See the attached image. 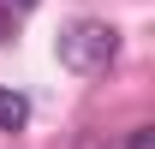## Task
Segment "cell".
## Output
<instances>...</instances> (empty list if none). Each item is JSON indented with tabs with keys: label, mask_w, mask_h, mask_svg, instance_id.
<instances>
[{
	"label": "cell",
	"mask_w": 155,
	"mask_h": 149,
	"mask_svg": "<svg viewBox=\"0 0 155 149\" xmlns=\"http://www.w3.org/2000/svg\"><path fill=\"white\" fill-rule=\"evenodd\" d=\"M24 119H30V101L18 90H0V131H24Z\"/></svg>",
	"instance_id": "2"
},
{
	"label": "cell",
	"mask_w": 155,
	"mask_h": 149,
	"mask_svg": "<svg viewBox=\"0 0 155 149\" xmlns=\"http://www.w3.org/2000/svg\"><path fill=\"white\" fill-rule=\"evenodd\" d=\"M54 54H60L66 72H107L114 54H119V30H114V24H101V18H78V24L60 30Z\"/></svg>",
	"instance_id": "1"
},
{
	"label": "cell",
	"mask_w": 155,
	"mask_h": 149,
	"mask_svg": "<svg viewBox=\"0 0 155 149\" xmlns=\"http://www.w3.org/2000/svg\"><path fill=\"white\" fill-rule=\"evenodd\" d=\"M12 6H18V12H30V6H36V0H12Z\"/></svg>",
	"instance_id": "5"
},
{
	"label": "cell",
	"mask_w": 155,
	"mask_h": 149,
	"mask_svg": "<svg viewBox=\"0 0 155 149\" xmlns=\"http://www.w3.org/2000/svg\"><path fill=\"white\" fill-rule=\"evenodd\" d=\"M6 36H12V24H6V12H0V42H6Z\"/></svg>",
	"instance_id": "4"
},
{
	"label": "cell",
	"mask_w": 155,
	"mask_h": 149,
	"mask_svg": "<svg viewBox=\"0 0 155 149\" xmlns=\"http://www.w3.org/2000/svg\"><path fill=\"white\" fill-rule=\"evenodd\" d=\"M125 149H155V125H137L131 137H125Z\"/></svg>",
	"instance_id": "3"
}]
</instances>
